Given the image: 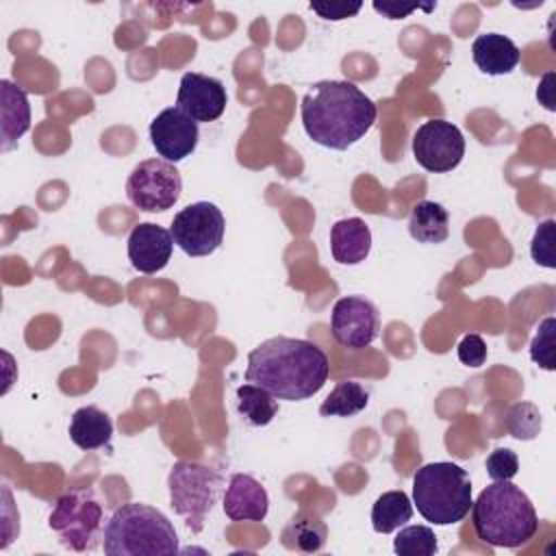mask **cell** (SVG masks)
Returning a JSON list of instances; mask_svg holds the SVG:
<instances>
[{"label": "cell", "mask_w": 556, "mask_h": 556, "mask_svg": "<svg viewBox=\"0 0 556 556\" xmlns=\"http://www.w3.org/2000/svg\"><path fill=\"white\" fill-rule=\"evenodd\" d=\"M413 156L426 172H452L465 156V137L447 119H428L413 135Z\"/></svg>", "instance_id": "30bf717a"}, {"label": "cell", "mask_w": 556, "mask_h": 556, "mask_svg": "<svg viewBox=\"0 0 556 556\" xmlns=\"http://www.w3.org/2000/svg\"><path fill=\"white\" fill-rule=\"evenodd\" d=\"M471 56L480 72L489 76H502V74H510L517 67L521 52L515 46V41L508 39L506 35L484 33L473 39Z\"/></svg>", "instance_id": "e0dca14e"}, {"label": "cell", "mask_w": 556, "mask_h": 556, "mask_svg": "<svg viewBox=\"0 0 556 556\" xmlns=\"http://www.w3.org/2000/svg\"><path fill=\"white\" fill-rule=\"evenodd\" d=\"M380 330V315L374 302L363 295H345L334 302L330 315L332 339L348 350L369 348Z\"/></svg>", "instance_id": "8fae6325"}, {"label": "cell", "mask_w": 556, "mask_h": 556, "mask_svg": "<svg viewBox=\"0 0 556 556\" xmlns=\"http://www.w3.org/2000/svg\"><path fill=\"white\" fill-rule=\"evenodd\" d=\"M469 473L456 463H428L413 473V504L434 526L463 521L471 508Z\"/></svg>", "instance_id": "5b68a950"}, {"label": "cell", "mask_w": 556, "mask_h": 556, "mask_svg": "<svg viewBox=\"0 0 556 556\" xmlns=\"http://www.w3.org/2000/svg\"><path fill=\"white\" fill-rule=\"evenodd\" d=\"M484 469L489 473V478L495 480H513L519 471V458L513 450L508 447H495L486 460H484Z\"/></svg>", "instance_id": "f1b7e54d"}, {"label": "cell", "mask_w": 556, "mask_h": 556, "mask_svg": "<svg viewBox=\"0 0 556 556\" xmlns=\"http://www.w3.org/2000/svg\"><path fill=\"white\" fill-rule=\"evenodd\" d=\"M113 437L111 417L98 406H80L70 421V439L76 447L89 452L109 445Z\"/></svg>", "instance_id": "d6986e66"}, {"label": "cell", "mask_w": 556, "mask_h": 556, "mask_svg": "<svg viewBox=\"0 0 556 556\" xmlns=\"http://www.w3.org/2000/svg\"><path fill=\"white\" fill-rule=\"evenodd\" d=\"M169 232L187 256H208L224 241L226 219L213 202H193L174 215Z\"/></svg>", "instance_id": "9c48e42d"}, {"label": "cell", "mask_w": 556, "mask_h": 556, "mask_svg": "<svg viewBox=\"0 0 556 556\" xmlns=\"http://www.w3.org/2000/svg\"><path fill=\"white\" fill-rule=\"evenodd\" d=\"M413 517V502L404 491H387L371 506V526L378 534L400 530Z\"/></svg>", "instance_id": "7402d4cb"}, {"label": "cell", "mask_w": 556, "mask_h": 556, "mask_svg": "<svg viewBox=\"0 0 556 556\" xmlns=\"http://www.w3.org/2000/svg\"><path fill=\"white\" fill-rule=\"evenodd\" d=\"M200 139L198 122H193L189 115H185L178 106L163 109L152 122H150V141L163 161L178 163L187 159Z\"/></svg>", "instance_id": "7c38bea8"}, {"label": "cell", "mask_w": 556, "mask_h": 556, "mask_svg": "<svg viewBox=\"0 0 556 556\" xmlns=\"http://www.w3.org/2000/svg\"><path fill=\"white\" fill-rule=\"evenodd\" d=\"M174 237L167 228L141 222L128 235V261L141 274H156L165 269L172 258Z\"/></svg>", "instance_id": "5bb4252c"}, {"label": "cell", "mask_w": 556, "mask_h": 556, "mask_svg": "<svg viewBox=\"0 0 556 556\" xmlns=\"http://www.w3.org/2000/svg\"><path fill=\"white\" fill-rule=\"evenodd\" d=\"M369 404V391L356 380H341L321 402V417H352L365 410Z\"/></svg>", "instance_id": "603a6c76"}, {"label": "cell", "mask_w": 556, "mask_h": 556, "mask_svg": "<svg viewBox=\"0 0 556 556\" xmlns=\"http://www.w3.org/2000/svg\"><path fill=\"white\" fill-rule=\"evenodd\" d=\"M437 4H430V7H419V4H397V2H374V11L382 13L384 17L389 20H402L406 15H410L413 11L417 9H426V11H432Z\"/></svg>", "instance_id": "1f68e13d"}, {"label": "cell", "mask_w": 556, "mask_h": 556, "mask_svg": "<svg viewBox=\"0 0 556 556\" xmlns=\"http://www.w3.org/2000/svg\"><path fill=\"white\" fill-rule=\"evenodd\" d=\"M313 13H317L321 20H332V22H339V20H348V17H354L358 11H361V2H311L308 4Z\"/></svg>", "instance_id": "4dcf8cb0"}, {"label": "cell", "mask_w": 556, "mask_h": 556, "mask_svg": "<svg viewBox=\"0 0 556 556\" xmlns=\"http://www.w3.org/2000/svg\"><path fill=\"white\" fill-rule=\"evenodd\" d=\"M554 334H556V319L547 317L539 324L536 334L530 343V358L532 363H536L539 367L554 371L556 369V361H554Z\"/></svg>", "instance_id": "4316f807"}, {"label": "cell", "mask_w": 556, "mask_h": 556, "mask_svg": "<svg viewBox=\"0 0 556 556\" xmlns=\"http://www.w3.org/2000/svg\"><path fill=\"white\" fill-rule=\"evenodd\" d=\"M224 513L232 521H263L269 510L265 486L248 473H235L224 493Z\"/></svg>", "instance_id": "9a60e30c"}, {"label": "cell", "mask_w": 556, "mask_h": 556, "mask_svg": "<svg viewBox=\"0 0 556 556\" xmlns=\"http://www.w3.org/2000/svg\"><path fill=\"white\" fill-rule=\"evenodd\" d=\"M222 476L213 467H206L195 460L174 463L167 486L169 504L176 515H180L191 532H202L208 513L217 504L222 493Z\"/></svg>", "instance_id": "8992f818"}, {"label": "cell", "mask_w": 556, "mask_h": 556, "mask_svg": "<svg viewBox=\"0 0 556 556\" xmlns=\"http://www.w3.org/2000/svg\"><path fill=\"white\" fill-rule=\"evenodd\" d=\"M300 115L306 135L315 143L348 150L369 132L378 109L350 80H319L304 93Z\"/></svg>", "instance_id": "7a4b0ae2"}, {"label": "cell", "mask_w": 556, "mask_h": 556, "mask_svg": "<svg viewBox=\"0 0 556 556\" xmlns=\"http://www.w3.org/2000/svg\"><path fill=\"white\" fill-rule=\"evenodd\" d=\"M237 410L250 426L261 428L278 415V400L269 391L245 382L237 389Z\"/></svg>", "instance_id": "cb8c5ba5"}, {"label": "cell", "mask_w": 556, "mask_h": 556, "mask_svg": "<svg viewBox=\"0 0 556 556\" xmlns=\"http://www.w3.org/2000/svg\"><path fill=\"white\" fill-rule=\"evenodd\" d=\"M182 191V178L174 163L163 159H146L130 172L126 195L132 206L146 213H163L172 208Z\"/></svg>", "instance_id": "ba28073f"}, {"label": "cell", "mask_w": 556, "mask_h": 556, "mask_svg": "<svg viewBox=\"0 0 556 556\" xmlns=\"http://www.w3.org/2000/svg\"><path fill=\"white\" fill-rule=\"evenodd\" d=\"M458 361L467 367H480L486 361V343L480 334H465L458 343Z\"/></svg>", "instance_id": "f546056e"}, {"label": "cell", "mask_w": 556, "mask_h": 556, "mask_svg": "<svg viewBox=\"0 0 556 556\" xmlns=\"http://www.w3.org/2000/svg\"><path fill=\"white\" fill-rule=\"evenodd\" d=\"M330 374L326 352L304 339L271 337L248 354L245 380L276 400L302 402L321 391Z\"/></svg>", "instance_id": "6da1fadb"}, {"label": "cell", "mask_w": 556, "mask_h": 556, "mask_svg": "<svg viewBox=\"0 0 556 556\" xmlns=\"http://www.w3.org/2000/svg\"><path fill=\"white\" fill-rule=\"evenodd\" d=\"M228 96L219 78L187 72L180 78L176 106L193 122H215L226 111Z\"/></svg>", "instance_id": "4fadbf2b"}, {"label": "cell", "mask_w": 556, "mask_h": 556, "mask_svg": "<svg viewBox=\"0 0 556 556\" xmlns=\"http://www.w3.org/2000/svg\"><path fill=\"white\" fill-rule=\"evenodd\" d=\"M48 526L61 536L65 547L74 552L91 549L102 528V504L91 489L67 491L56 500Z\"/></svg>", "instance_id": "52a82bcc"}, {"label": "cell", "mask_w": 556, "mask_h": 556, "mask_svg": "<svg viewBox=\"0 0 556 556\" xmlns=\"http://www.w3.org/2000/svg\"><path fill=\"white\" fill-rule=\"evenodd\" d=\"M326 539H328L326 523L308 510L293 515L280 534V541L287 549L302 552V554L319 552L326 545Z\"/></svg>", "instance_id": "ffe728a7"}, {"label": "cell", "mask_w": 556, "mask_h": 556, "mask_svg": "<svg viewBox=\"0 0 556 556\" xmlns=\"http://www.w3.org/2000/svg\"><path fill=\"white\" fill-rule=\"evenodd\" d=\"M371 250V230L361 217H345L330 228V252L341 265H358Z\"/></svg>", "instance_id": "ac0fdd59"}, {"label": "cell", "mask_w": 556, "mask_h": 556, "mask_svg": "<svg viewBox=\"0 0 556 556\" xmlns=\"http://www.w3.org/2000/svg\"><path fill=\"white\" fill-rule=\"evenodd\" d=\"M541 410L532 402H517L506 410L504 426L517 441H532L541 432Z\"/></svg>", "instance_id": "484cf974"}, {"label": "cell", "mask_w": 556, "mask_h": 556, "mask_svg": "<svg viewBox=\"0 0 556 556\" xmlns=\"http://www.w3.org/2000/svg\"><path fill=\"white\" fill-rule=\"evenodd\" d=\"M476 536L493 547H521L534 539L539 517L530 497L510 480H495L471 502Z\"/></svg>", "instance_id": "3957f363"}, {"label": "cell", "mask_w": 556, "mask_h": 556, "mask_svg": "<svg viewBox=\"0 0 556 556\" xmlns=\"http://www.w3.org/2000/svg\"><path fill=\"white\" fill-rule=\"evenodd\" d=\"M554 230H556V222L554 219H545L539 224V228L532 235L530 241V256L536 265L554 269L556 267V256H554Z\"/></svg>", "instance_id": "83f0119b"}, {"label": "cell", "mask_w": 556, "mask_h": 556, "mask_svg": "<svg viewBox=\"0 0 556 556\" xmlns=\"http://www.w3.org/2000/svg\"><path fill=\"white\" fill-rule=\"evenodd\" d=\"M102 547L109 556L176 554L178 536L174 523L161 510L128 502L109 517L102 532Z\"/></svg>", "instance_id": "277c9868"}, {"label": "cell", "mask_w": 556, "mask_h": 556, "mask_svg": "<svg viewBox=\"0 0 556 556\" xmlns=\"http://www.w3.org/2000/svg\"><path fill=\"white\" fill-rule=\"evenodd\" d=\"M0 139L7 152L30 128V104L26 91L7 78L0 80Z\"/></svg>", "instance_id": "2e32d148"}, {"label": "cell", "mask_w": 556, "mask_h": 556, "mask_svg": "<svg viewBox=\"0 0 556 556\" xmlns=\"http://www.w3.org/2000/svg\"><path fill=\"white\" fill-rule=\"evenodd\" d=\"M408 232L419 243H443L450 237V213L443 204L421 200L413 206Z\"/></svg>", "instance_id": "44dd1931"}, {"label": "cell", "mask_w": 556, "mask_h": 556, "mask_svg": "<svg viewBox=\"0 0 556 556\" xmlns=\"http://www.w3.org/2000/svg\"><path fill=\"white\" fill-rule=\"evenodd\" d=\"M393 552L400 556H434L439 552L437 534L430 526H406L393 539Z\"/></svg>", "instance_id": "d4e9b609"}]
</instances>
